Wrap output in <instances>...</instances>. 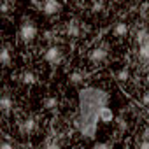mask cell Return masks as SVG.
Listing matches in <instances>:
<instances>
[{
  "instance_id": "cell-19",
  "label": "cell",
  "mask_w": 149,
  "mask_h": 149,
  "mask_svg": "<svg viewBox=\"0 0 149 149\" xmlns=\"http://www.w3.org/2000/svg\"><path fill=\"white\" fill-rule=\"evenodd\" d=\"M93 147H95V149H109L111 144H109V142H97Z\"/></svg>"
},
{
  "instance_id": "cell-9",
  "label": "cell",
  "mask_w": 149,
  "mask_h": 149,
  "mask_svg": "<svg viewBox=\"0 0 149 149\" xmlns=\"http://www.w3.org/2000/svg\"><path fill=\"white\" fill-rule=\"evenodd\" d=\"M0 109H2V112H9L13 109V98L9 93H4V97L0 98Z\"/></svg>"
},
{
  "instance_id": "cell-21",
  "label": "cell",
  "mask_w": 149,
  "mask_h": 149,
  "mask_svg": "<svg viewBox=\"0 0 149 149\" xmlns=\"http://www.w3.org/2000/svg\"><path fill=\"white\" fill-rule=\"evenodd\" d=\"M142 104H144L146 107H149V93H146V95L142 97Z\"/></svg>"
},
{
  "instance_id": "cell-2",
  "label": "cell",
  "mask_w": 149,
  "mask_h": 149,
  "mask_svg": "<svg viewBox=\"0 0 149 149\" xmlns=\"http://www.w3.org/2000/svg\"><path fill=\"white\" fill-rule=\"evenodd\" d=\"M44 60L49 65H60L63 61V51L58 46H49L46 49V53H44Z\"/></svg>"
},
{
  "instance_id": "cell-6",
  "label": "cell",
  "mask_w": 149,
  "mask_h": 149,
  "mask_svg": "<svg viewBox=\"0 0 149 149\" xmlns=\"http://www.w3.org/2000/svg\"><path fill=\"white\" fill-rule=\"evenodd\" d=\"M67 35L68 37H79V33H81V28H79V23L76 21V19H72L70 23H67Z\"/></svg>"
},
{
  "instance_id": "cell-13",
  "label": "cell",
  "mask_w": 149,
  "mask_h": 149,
  "mask_svg": "<svg viewBox=\"0 0 149 149\" xmlns=\"http://www.w3.org/2000/svg\"><path fill=\"white\" fill-rule=\"evenodd\" d=\"M146 40H149V32H147L146 28H142V30H139V32L135 33V42H137V44H142V42H146Z\"/></svg>"
},
{
  "instance_id": "cell-14",
  "label": "cell",
  "mask_w": 149,
  "mask_h": 149,
  "mask_svg": "<svg viewBox=\"0 0 149 149\" xmlns=\"http://www.w3.org/2000/svg\"><path fill=\"white\" fill-rule=\"evenodd\" d=\"M0 61H2L4 67H7L11 63V51H9V47H2V53H0Z\"/></svg>"
},
{
  "instance_id": "cell-22",
  "label": "cell",
  "mask_w": 149,
  "mask_h": 149,
  "mask_svg": "<svg viewBox=\"0 0 149 149\" xmlns=\"http://www.w3.org/2000/svg\"><path fill=\"white\" fill-rule=\"evenodd\" d=\"M7 13H9V4L4 2V4H2V14H7Z\"/></svg>"
},
{
  "instance_id": "cell-8",
  "label": "cell",
  "mask_w": 149,
  "mask_h": 149,
  "mask_svg": "<svg viewBox=\"0 0 149 149\" xmlns=\"http://www.w3.org/2000/svg\"><path fill=\"white\" fill-rule=\"evenodd\" d=\"M19 81H21L25 86H32V84L37 83V76H35L33 72H23L21 76H19Z\"/></svg>"
},
{
  "instance_id": "cell-12",
  "label": "cell",
  "mask_w": 149,
  "mask_h": 149,
  "mask_svg": "<svg viewBox=\"0 0 149 149\" xmlns=\"http://www.w3.org/2000/svg\"><path fill=\"white\" fill-rule=\"evenodd\" d=\"M42 105H44V109H56L58 107V98L56 97H46L44 98V102H42Z\"/></svg>"
},
{
  "instance_id": "cell-10",
  "label": "cell",
  "mask_w": 149,
  "mask_h": 149,
  "mask_svg": "<svg viewBox=\"0 0 149 149\" xmlns=\"http://www.w3.org/2000/svg\"><path fill=\"white\" fill-rule=\"evenodd\" d=\"M137 53H139V58L142 61H149V40L139 44V51Z\"/></svg>"
},
{
  "instance_id": "cell-20",
  "label": "cell",
  "mask_w": 149,
  "mask_h": 149,
  "mask_svg": "<svg viewBox=\"0 0 149 149\" xmlns=\"http://www.w3.org/2000/svg\"><path fill=\"white\" fill-rule=\"evenodd\" d=\"M14 147V144H11V142H2L0 144V149H13Z\"/></svg>"
},
{
  "instance_id": "cell-3",
  "label": "cell",
  "mask_w": 149,
  "mask_h": 149,
  "mask_svg": "<svg viewBox=\"0 0 149 149\" xmlns=\"http://www.w3.org/2000/svg\"><path fill=\"white\" fill-rule=\"evenodd\" d=\"M40 11L46 16H54L61 11V2L60 0H44L42 6H40Z\"/></svg>"
},
{
  "instance_id": "cell-23",
  "label": "cell",
  "mask_w": 149,
  "mask_h": 149,
  "mask_svg": "<svg viewBox=\"0 0 149 149\" xmlns=\"http://www.w3.org/2000/svg\"><path fill=\"white\" fill-rule=\"evenodd\" d=\"M140 147H142V149L149 147V140H144V142H140Z\"/></svg>"
},
{
  "instance_id": "cell-17",
  "label": "cell",
  "mask_w": 149,
  "mask_h": 149,
  "mask_svg": "<svg viewBox=\"0 0 149 149\" xmlns=\"http://www.w3.org/2000/svg\"><path fill=\"white\" fill-rule=\"evenodd\" d=\"M91 11H93V13H100V11H104V2H102V0H98V2L93 4Z\"/></svg>"
},
{
  "instance_id": "cell-4",
  "label": "cell",
  "mask_w": 149,
  "mask_h": 149,
  "mask_svg": "<svg viewBox=\"0 0 149 149\" xmlns=\"http://www.w3.org/2000/svg\"><path fill=\"white\" fill-rule=\"evenodd\" d=\"M107 54H109V51H107V47L105 46H100V47H95L93 51H90V61L91 63H102V61H105V58H107Z\"/></svg>"
},
{
  "instance_id": "cell-18",
  "label": "cell",
  "mask_w": 149,
  "mask_h": 149,
  "mask_svg": "<svg viewBox=\"0 0 149 149\" xmlns=\"http://www.w3.org/2000/svg\"><path fill=\"white\" fill-rule=\"evenodd\" d=\"M114 123L119 126V130H125V128H126V123H125V119H123V118H116V119H114Z\"/></svg>"
},
{
  "instance_id": "cell-11",
  "label": "cell",
  "mask_w": 149,
  "mask_h": 149,
  "mask_svg": "<svg viewBox=\"0 0 149 149\" xmlns=\"http://www.w3.org/2000/svg\"><path fill=\"white\" fill-rule=\"evenodd\" d=\"M126 33H128V25L126 23H118L114 26V35L116 37H125Z\"/></svg>"
},
{
  "instance_id": "cell-1",
  "label": "cell",
  "mask_w": 149,
  "mask_h": 149,
  "mask_svg": "<svg viewBox=\"0 0 149 149\" xmlns=\"http://www.w3.org/2000/svg\"><path fill=\"white\" fill-rule=\"evenodd\" d=\"M18 35L23 42H32L35 37H37V26L32 19H23V23L19 25V30H18Z\"/></svg>"
},
{
  "instance_id": "cell-16",
  "label": "cell",
  "mask_w": 149,
  "mask_h": 149,
  "mask_svg": "<svg viewBox=\"0 0 149 149\" xmlns=\"http://www.w3.org/2000/svg\"><path fill=\"white\" fill-rule=\"evenodd\" d=\"M128 76H130V74H128V70H126V68H121V70L116 74L118 81H128Z\"/></svg>"
},
{
  "instance_id": "cell-7",
  "label": "cell",
  "mask_w": 149,
  "mask_h": 149,
  "mask_svg": "<svg viewBox=\"0 0 149 149\" xmlns=\"http://www.w3.org/2000/svg\"><path fill=\"white\" fill-rule=\"evenodd\" d=\"M98 118H100V121H104V123H112L116 118H114V114H112V111L109 109V107H102L100 111H98Z\"/></svg>"
},
{
  "instance_id": "cell-5",
  "label": "cell",
  "mask_w": 149,
  "mask_h": 149,
  "mask_svg": "<svg viewBox=\"0 0 149 149\" xmlns=\"http://www.w3.org/2000/svg\"><path fill=\"white\" fill-rule=\"evenodd\" d=\"M35 128H37V121H35L33 118H26V119L21 121V125H19V130H21V133H25V135L33 133Z\"/></svg>"
},
{
  "instance_id": "cell-15",
  "label": "cell",
  "mask_w": 149,
  "mask_h": 149,
  "mask_svg": "<svg viewBox=\"0 0 149 149\" xmlns=\"http://www.w3.org/2000/svg\"><path fill=\"white\" fill-rule=\"evenodd\" d=\"M68 79H70L72 84H79V83L84 81V74H83V72H72Z\"/></svg>"
}]
</instances>
